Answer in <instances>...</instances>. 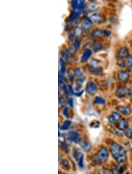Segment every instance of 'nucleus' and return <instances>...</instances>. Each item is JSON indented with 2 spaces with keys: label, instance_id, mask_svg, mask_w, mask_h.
I'll return each instance as SVG.
<instances>
[{
  "label": "nucleus",
  "instance_id": "obj_21",
  "mask_svg": "<svg viewBox=\"0 0 132 174\" xmlns=\"http://www.w3.org/2000/svg\"><path fill=\"white\" fill-rule=\"evenodd\" d=\"M126 64L127 66H129L130 68L132 69V56H127Z\"/></svg>",
  "mask_w": 132,
  "mask_h": 174
},
{
  "label": "nucleus",
  "instance_id": "obj_13",
  "mask_svg": "<svg viewBox=\"0 0 132 174\" xmlns=\"http://www.w3.org/2000/svg\"><path fill=\"white\" fill-rule=\"evenodd\" d=\"M92 51L89 49H86L84 51L82 57H81V61L82 62H86L89 59V57L92 55Z\"/></svg>",
  "mask_w": 132,
  "mask_h": 174
},
{
  "label": "nucleus",
  "instance_id": "obj_36",
  "mask_svg": "<svg viewBox=\"0 0 132 174\" xmlns=\"http://www.w3.org/2000/svg\"><path fill=\"white\" fill-rule=\"evenodd\" d=\"M89 8L91 10H95L96 8V6L95 4H91V5H90V6H89Z\"/></svg>",
  "mask_w": 132,
  "mask_h": 174
},
{
  "label": "nucleus",
  "instance_id": "obj_20",
  "mask_svg": "<svg viewBox=\"0 0 132 174\" xmlns=\"http://www.w3.org/2000/svg\"><path fill=\"white\" fill-rule=\"evenodd\" d=\"M68 57H69L68 51L67 50H64L63 51L62 55V61L63 62H66L68 59Z\"/></svg>",
  "mask_w": 132,
  "mask_h": 174
},
{
  "label": "nucleus",
  "instance_id": "obj_32",
  "mask_svg": "<svg viewBox=\"0 0 132 174\" xmlns=\"http://www.w3.org/2000/svg\"><path fill=\"white\" fill-rule=\"evenodd\" d=\"M75 45L76 46V47H77L78 48H79V47H80V40H79L78 39H77V38L75 39Z\"/></svg>",
  "mask_w": 132,
  "mask_h": 174
},
{
  "label": "nucleus",
  "instance_id": "obj_12",
  "mask_svg": "<svg viewBox=\"0 0 132 174\" xmlns=\"http://www.w3.org/2000/svg\"><path fill=\"white\" fill-rule=\"evenodd\" d=\"M92 24L90 18H85L82 22V28L84 29L88 30L92 27Z\"/></svg>",
  "mask_w": 132,
  "mask_h": 174
},
{
  "label": "nucleus",
  "instance_id": "obj_8",
  "mask_svg": "<svg viewBox=\"0 0 132 174\" xmlns=\"http://www.w3.org/2000/svg\"><path fill=\"white\" fill-rule=\"evenodd\" d=\"M129 126V122L126 119H120L117 124V127L119 129L122 130V131H124L126 130Z\"/></svg>",
  "mask_w": 132,
  "mask_h": 174
},
{
  "label": "nucleus",
  "instance_id": "obj_30",
  "mask_svg": "<svg viewBox=\"0 0 132 174\" xmlns=\"http://www.w3.org/2000/svg\"><path fill=\"white\" fill-rule=\"evenodd\" d=\"M79 15V13L78 12H75L74 13H73V14L71 16V21H73V20L76 19V18L78 17Z\"/></svg>",
  "mask_w": 132,
  "mask_h": 174
},
{
  "label": "nucleus",
  "instance_id": "obj_27",
  "mask_svg": "<svg viewBox=\"0 0 132 174\" xmlns=\"http://www.w3.org/2000/svg\"><path fill=\"white\" fill-rule=\"evenodd\" d=\"M74 33L76 35L78 36H80L82 34V29L80 28H77L75 29L74 31Z\"/></svg>",
  "mask_w": 132,
  "mask_h": 174
},
{
  "label": "nucleus",
  "instance_id": "obj_7",
  "mask_svg": "<svg viewBox=\"0 0 132 174\" xmlns=\"http://www.w3.org/2000/svg\"><path fill=\"white\" fill-rule=\"evenodd\" d=\"M130 77V73L126 70H122L118 73V78L122 81H126Z\"/></svg>",
  "mask_w": 132,
  "mask_h": 174
},
{
  "label": "nucleus",
  "instance_id": "obj_11",
  "mask_svg": "<svg viewBox=\"0 0 132 174\" xmlns=\"http://www.w3.org/2000/svg\"><path fill=\"white\" fill-rule=\"evenodd\" d=\"M80 145L82 148L86 152H89L92 149L91 144L87 141H82L80 143Z\"/></svg>",
  "mask_w": 132,
  "mask_h": 174
},
{
  "label": "nucleus",
  "instance_id": "obj_26",
  "mask_svg": "<svg viewBox=\"0 0 132 174\" xmlns=\"http://www.w3.org/2000/svg\"><path fill=\"white\" fill-rule=\"evenodd\" d=\"M78 6H79V1H73L72 2V7H73V8L77 11L78 8Z\"/></svg>",
  "mask_w": 132,
  "mask_h": 174
},
{
  "label": "nucleus",
  "instance_id": "obj_15",
  "mask_svg": "<svg viewBox=\"0 0 132 174\" xmlns=\"http://www.w3.org/2000/svg\"><path fill=\"white\" fill-rule=\"evenodd\" d=\"M91 35L92 37L95 38H99L102 37L103 35H105V31L100 29H96L94 30L92 33Z\"/></svg>",
  "mask_w": 132,
  "mask_h": 174
},
{
  "label": "nucleus",
  "instance_id": "obj_37",
  "mask_svg": "<svg viewBox=\"0 0 132 174\" xmlns=\"http://www.w3.org/2000/svg\"><path fill=\"white\" fill-rule=\"evenodd\" d=\"M68 103L70 105L71 107H73V100L72 99H68Z\"/></svg>",
  "mask_w": 132,
  "mask_h": 174
},
{
  "label": "nucleus",
  "instance_id": "obj_38",
  "mask_svg": "<svg viewBox=\"0 0 132 174\" xmlns=\"http://www.w3.org/2000/svg\"><path fill=\"white\" fill-rule=\"evenodd\" d=\"M110 33L111 32L109 31H105V35H106L107 36H109L110 35Z\"/></svg>",
  "mask_w": 132,
  "mask_h": 174
},
{
  "label": "nucleus",
  "instance_id": "obj_2",
  "mask_svg": "<svg viewBox=\"0 0 132 174\" xmlns=\"http://www.w3.org/2000/svg\"><path fill=\"white\" fill-rule=\"evenodd\" d=\"M108 158V151L106 148L102 147L96 154L92 157V161L96 164L105 162Z\"/></svg>",
  "mask_w": 132,
  "mask_h": 174
},
{
  "label": "nucleus",
  "instance_id": "obj_28",
  "mask_svg": "<svg viewBox=\"0 0 132 174\" xmlns=\"http://www.w3.org/2000/svg\"><path fill=\"white\" fill-rule=\"evenodd\" d=\"M60 65H61V73H62V74H64L65 73V65L64 63V62L62 61H61Z\"/></svg>",
  "mask_w": 132,
  "mask_h": 174
},
{
  "label": "nucleus",
  "instance_id": "obj_3",
  "mask_svg": "<svg viewBox=\"0 0 132 174\" xmlns=\"http://www.w3.org/2000/svg\"><path fill=\"white\" fill-rule=\"evenodd\" d=\"M131 93V91L130 89L124 87H119L115 92V95L117 97L123 98L127 96H130Z\"/></svg>",
  "mask_w": 132,
  "mask_h": 174
},
{
  "label": "nucleus",
  "instance_id": "obj_24",
  "mask_svg": "<svg viewBox=\"0 0 132 174\" xmlns=\"http://www.w3.org/2000/svg\"><path fill=\"white\" fill-rule=\"evenodd\" d=\"M125 134L127 137L132 139V128H128L125 131Z\"/></svg>",
  "mask_w": 132,
  "mask_h": 174
},
{
  "label": "nucleus",
  "instance_id": "obj_22",
  "mask_svg": "<svg viewBox=\"0 0 132 174\" xmlns=\"http://www.w3.org/2000/svg\"><path fill=\"white\" fill-rule=\"evenodd\" d=\"M71 121H69V120H67L66 121H65L64 124H63V125L62 126V128L61 129H63V130H65V129H67L71 125Z\"/></svg>",
  "mask_w": 132,
  "mask_h": 174
},
{
  "label": "nucleus",
  "instance_id": "obj_18",
  "mask_svg": "<svg viewBox=\"0 0 132 174\" xmlns=\"http://www.w3.org/2000/svg\"><path fill=\"white\" fill-rule=\"evenodd\" d=\"M83 155L79 151H78V150H74L73 151V157H74V158L77 160L78 161L80 159V158L82 157V156H83Z\"/></svg>",
  "mask_w": 132,
  "mask_h": 174
},
{
  "label": "nucleus",
  "instance_id": "obj_4",
  "mask_svg": "<svg viewBox=\"0 0 132 174\" xmlns=\"http://www.w3.org/2000/svg\"><path fill=\"white\" fill-rule=\"evenodd\" d=\"M97 85L94 81H89L86 87V92L89 95H94L97 91Z\"/></svg>",
  "mask_w": 132,
  "mask_h": 174
},
{
  "label": "nucleus",
  "instance_id": "obj_33",
  "mask_svg": "<svg viewBox=\"0 0 132 174\" xmlns=\"http://www.w3.org/2000/svg\"><path fill=\"white\" fill-rule=\"evenodd\" d=\"M63 165H64L65 166H66V168H69V164L68 161L67 160H66V159H64V160L63 161Z\"/></svg>",
  "mask_w": 132,
  "mask_h": 174
},
{
  "label": "nucleus",
  "instance_id": "obj_1",
  "mask_svg": "<svg viewBox=\"0 0 132 174\" xmlns=\"http://www.w3.org/2000/svg\"><path fill=\"white\" fill-rule=\"evenodd\" d=\"M110 152L115 159L119 164H123L126 161L125 150L117 143H113L110 146Z\"/></svg>",
  "mask_w": 132,
  "mask_h": 174
},
{
  "label": "nucleus",
  "instance_id": "obj_14",
  "mask_svg": "<svg viewBox=\"0 0 132 174\" xmlns=\"http://www.w3.org/2000/svg\"><path fill=\"white\" fill-rule=\"evenodd\" d=\"M90 72L96 76H101L103 74V70L101 68L98 66H92L90 65Z\"/></svg>",
  "mask_w": 132,
  "mask_h": 174
},
{
  "label": "nucleus",
  "instance_id": "obj_6",
  "mask_svg": "<svg viewBox=\"0 0 132 174\" xmlns=\"http://www.w3.org/2000/svg\"><path fill=\"white\" fill-rule=\"evenodd\" d=\"M117 110L124 115H129L131 113V109L128 106H120L117 107Z\"/></svg>",
  "mask_w": 132,
  "mask_h": 174
},
{
  "label": "nucleus",
  "instance_id": "obj_5",
  "mask_svg": "<svg viewBox=\"0 0 132 174\" xmlns=\"http://www.w3.org/2000/svg\"><path fill=\"white\" fill-rule=\"evenodd\" d=\"M128 52H129V50H128L127 48H126L125 47L121 48L118 52V54L117 56V59L118 61H120V60H122L123 59H124V58H126L128 55Z\"/></svg>",
  "mask_w": 132,
  "mask_h": 174
},
{
  "label": "nucleus",
  "instance_id": "obj_17",
  "mask_svg": "<svg viewBox=\"0 0 132 174\" xmlns=\"http://www.w3.org/2000/svg\"><path fill=\"white\" fill-rule=\"evenodd\" d=\"M94 103L96 104H98V105H104L106 103V101L104 99H103L102 97H99V96H98L95 98V101H94Z\"/></svg>",
  "mask_w": 132,
  "mask_h": 174
},
{
  "label": "nucleus",
  "instance_id": "obj_23",
  "mask_svg": "<svg viewBox=\"0 0 132 174\" xmlns=\"http://www.w3.org/2000/svg\"><path fill=\"white\" fill-rule=\"evenodd\" d=\"M77 49L78 48L76 47V46L75 45V43H73V44L71 45L69 47V52L71 54H75V52H76L77 51Z\"/></svg>",
  "mask_w": 132,
  "mask_h": 174
},
{
  "label": "nucleus",
  "instance_id": "obj_25",
  "mask_svg": "<svg viewBox=\"0 0 132 174\" xmlns=\"http://www.w3.org/2000/svg\"><path fill=\"white\" fill-rule=\"evenodd\" d=\"M74 74L75 76L79 77V76H81L82 74V70L80 68H78L76 69L75 71H74Z\"/></svg>",
  "mask_w": 132,
  "mask_h": 174
},
{
  "label": "nucleus",
  "instance_id": "obj_31",
  "mask_svg": "<svg viewBox=\"0 0 132 174\" xmlns=\"http://www.w3.org/2000/svg\"><path fill=\"white\" fill-rule=\"evenodd\" d=\"M63 114L65 116H66V117H68L69 116V111L68 108H64L63 110Z\"/></svg>",
  "mask_w": 132,
  "mask_h": 174
},
{
  "label": "nucleus",
  "instance_id": "obj_19",
  "mask_svg": "<svg viewBox=\"0 0 132 174\" xmlns=\"http://www.w3.org/2000/svg\"><path fill=\"white\" fill-rule=\"evenodd\" d=\"M103 45L100 43H95L93 45V48L94 51L98 52L103 49Z\"/></svg>",
  "mask_w": 132,
  "mask_h": 174
},
{
  "label": "nucleus",
  "instance_id": "obj_16",
  "mask_svg": "<svg viewBox=\"0 0 132 174\" xmlns=\"http://www.w3.org/2000/svg\"><path fill=\"white\" fill-rule=\"evenodd\" d=\"M68 136H69V139H71V140H72V141H73L75 143H78L80 140L79 135L78 134V133H77L76 132H69L68 134Z\"/></svg>",
  "mask_w": 132,
  "mask_h": 174
},
{
  "label": "nucleus",
  "instance_id": "obj_34",
  "mask_svg": "<svg viewBox=\"0 0 132 174\" xmlns=\"http://www.w3.org/2000/svg\"><path fill=\"white\" fill-rule=\"evenodd\" d=\"M102 174H113V173L112 172L110 171L107 169H103L102 171Z\"/></svg>",
  "mask_w": 132,
  "mask_h": 174
},
{
  "label": "nucleus",
  "instance_id": "obj_29",
  "mask_svg": "<svg viewBox=\"0 0 132 174\" xmlns=\"http://www.w3.org/2000/svg\"><path fill=\"white\" fill-rule=\"evenodd\" d=\"M101 125V122L99 121H95L94 122H92V124H91V126L93 128H98Z\"/></svg>",
  "mask_w": 132,
  "mask_h": 174
},
{
  "label": "nucleus",
  "instance_id": "obj_35",
  "mask_svg": "<svg viewBox=\"0 0 132 174\" xmlns=\"http://www.w3.org/2000/svg\"><path fill=\"white\" fill-rule=\"evenodd\" d=\"M59 103L62 106L65 105V101L64 98H59Z\"/></svg>",
  "mask_w": 132,
  "mask_h": 174
},
{
  "label": "nucleus",
  "instance_id": "obj_10",
  "mask_svg": "<svg viewBox=\"0 0 132 174\" xmlns=\"http://www.w3.org/2000/svg\"><path fill=\"white\" fill-rule=\"evenodd\" d=\"M121 116L117 112H113L111 116H109L108 120L111 124H114L120 120Z\"/></svg>",
  "mask_w": 132,
  "mask_h": 174
},
{
  "label": "nucleus",
  "instance_id": "obj_9",
  "mask_svg": "<svg viewBox=\"0 0 132 174\" xmlns=\"http://www.w3.org/2000/svg\"><path fill=\"white\" fill-rule=\"evenodd\" d=\"M91 21L95 23H101L104 21L103 17L99 13H95L90 17Z\"/></svg>",
  "mask_w": 132,
  "mask_h": 174
}]
</instances>
